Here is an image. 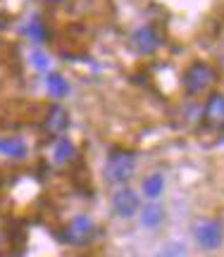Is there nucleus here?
Wrapping results in <instances>:
<instances>
[{
	"label": "nucleus",
	"instance_id": "nucleus-1",
	"mask_svg": "<svg viewBox=\"0 0 224 257\" xmlns=\"http://www.w3.org/2000/svg\"><path fill=\"white\" fill-rule=\"evenodd\" d=\"M136 160L131 153H112L105 165V181L107 184H124L134 176Z\"/></svg>",
	"mask_w": 224,
	"mask_h": 257
},
{
	"label": "nucleus",
	"instance_id": "nucleus-2",
	"mask_svg": "<svg viewBox=\"0 0 224 257\" xmlns=\"http://www.w3.org/2000/svg\"><path fill=\"white\" fill-rule=\"evenodd\" d=\"M193 238L203 250H217L224 243V226L215 219H200L193 226Z\"/></svg>",
	"mask_w": 224,
	"mask_h": 257
},
{
	"label": "nucleus",
	"instance_id": "nucleus-3",
	"mask_svg": "<svg viewBox=\"0 0 224 257\" xmlns=\"http://www.w3.org/2000/svg\"><path fill=\"white\" fill-rule=\"evenodd\" d=\"M212 81H215V72H212V67H207V64H203V62L191 64L186 69V74H184V88H186V93H191V95L203 93Z\"/></svg>",
	"mask_w": 224,
	"mask_h": 257
},
{
	"label": "nucleus",
	"instance_id": "nucleus-4",
	"mask_svg": "<svg viewBox=\"0 0 224 257\" xmlns=\"http://www.w3.org/2000/svg\"><path fill=\"white\" fill-rule=\"evenodd\" d=\"M95 236V224L91 217L86 214H79L69 221V226L65 229V240L72 243V245H84Z\"/></svg>",
	"mask_w": 224,
	"mask_h": 257
},
{
	"label": "nucleus",
	"instance_id": "nucleus-5",
	"mask_svg": "<svg viewBox=\"0 0 224 257\" xmlns=\"http://www.w3.org/2000/svg\"><path fill=\"white\" fill-rule=\"evenodd\" d=\"M112 210L117 217L122 219H129L139 212V195L131 191V188H120V191L112 195Z\"/></svg>",
	"mask_w": 224,
	"mask_h": 257
},
{
	"label": "nucleus",
	"instance_id": "nucleus-6",
	"mask_svg": "<svg viewBox=\"0 0 224 257\" xmlns=\"http://www.w3.org/2000/svg\"><path fill=\"white\" fill-rule=\"evenodd\" d=\"M131 46H134V50L141 53V55H150V53H155L160 48V36L150 27H143V29H139V31H134Z\"/></svg>",
	"mask_w": 224,
	"mask_h": 257
},
{
	"label": "nucleus",
	"instance_id": "nucleus-7",
	"mask_svg": "<svg viewBox=\"0 0 224 257\" xmlns=\"http://www.w3.org/2000/svg\"><path fill=\"white\" fill-rule=\"evenodd\" d=\"M48 131L50 134H60L67 128V112L60 107V105H53L50 107V114H48Z\"/></svg>",
	"mask_w": 224,
	"mask_h": 257
},
{
	"label": "nucleus",
	"instance_id": "nucleus-8",
	"mask_svg": "<svg viewBox=\"0 0 224 257\" xmlns=\"http://www.w3.org/2000/svg\"><path fill=\"white\" fill-rule=\"evenodd\" d=\"M0 153L19 160V157L27 155V146H24L22 138H3V141H0Z\"/></svg>",
	"mask_w": 224,
	"mask_h": 257
},
{
	"label": "nucleus",
	"instance_id": "nucleus-9",
	"mask_svg": "<svg viewBox=\"0 0 224 257\" xmlns=\"http://www.w3.org/2000/svg\"><path fill=\"white\" fill-rule=\"evenodd\" d=\"M162 188H165V179L160 174H150L146 181H143V195L150 198V200H155L162 195Z\"/></svg>",
	"mask_w": 224,
	"mask_h": 257
},
{
	"label": "nucleus",
	"instance_id": "nucleus-10",
	"mask_svg": "<svg viewBox=\"0 0 224 257\" xmlns=\"http://www.w3.org/2000/svg\"><path fill=\"white\" fill-rule=\"evenodd\" d=\"M53 157H55L57 165H65V162H69L72 157H74V146L67 141V138H62V141H57L55 150H53Z\"/></svg>",
	"mask_w": 224,
	"mask_h": 257
},
{
	"label": "nucleus",
	"instance_id": "nucleus-11",
	"mask_svg": "<svg viewBox=\"0 0 224 257\" xmlns=\"http://www.w3.org/2000/svg\"><path fill=\"white\" fill-rule=\"evenodd\" d=\"M46 86H48V93H50V95H55V98H62V95L67 93V81L60 76V74H55V72L48 74Z\"/></svg>",
	"mask_w": 224,
	"mask_h": 257
},
{
	"label": "nucleus",
	"instance_id": "nucleus-12",
	"mask_svg": "<svg viewBox=\"0 0 224 257\" xmlns=\"http://www.w3.org/2000/svg\"><path fill=\"white\" fill-rule=\"evenodd\" d=\"M160 221H162V207H158V205L143 207V214H141V224L143 226H158Z\"/></svg>",
	"mask_w": 224,
	"mask_h": 257
},
{
	"label": "nucleus",
	"instance_id": "nucleus-13",
	"mask_svg": "<svg viewBox=\"0 0 224 257\" xmlns=\"http://www.w3.org/2000/svg\"><path fill=\"white\" fill-rule=\"evenodd\" d=\"M207 117L210 119H224V98L222 95H212L210 100H207Z\"/></svg>",
	"mask_w": 224,
	"mask_h": 257
},
{
	"label": "nucleus",
	"instance_id": "nucleus-14",
	"mask_svg": "<svg viewBox=\"0 0 224 257\" xmlns=\"http://www.w3.org/2000/svg\"><path fill=\"white\" fill-rule=\"evenodd\" d=\"M153 257H186V248L181 243H167L155 252Z\"/></svg>",
	"mask_w": 224,
	"mask_h": 257
},
{
	"label": "nucleus",
	"instance_id": "nucleus-15",
	"mask_svg": "<svg viewBox=\"0 0 224 257\" xmlns=\"http://www.w3.org/2000/svg\"><path fill=\"white\" fill-rule=\"evenodd\" d=\"M29 36L34 38V41H36V43H41V41H43V38H46V34H43V24H41V22H38V19H34V22H31V24H29Z\"/></svg>",
	"mask_w": 224,
	"mask_h": 257
},
{
	"label": "nucleus",
	"instance_id": "nucleus-16",
	"mask_svg": "<svg viewBox=\"0 0 224 257\" xmlns=\"http://www.w3.org/2000/svg\"><path fill=\"white\" fill-rule=\"evenodd\" d=\"M31 60H34V62H36V67H38V69H48V57L43 55V53H41V50H36V53H34V55H31Z\"/></svg>",
	"mask_w": 224,
	"mask_h": 257
},
{
	"label": "nucleus",
	"instance_id": "nucleus-17",
	"mask_svg": "<svg viewBox=\"0 0 224 257\" xmlns=\"http://www.w3.org/2000/svg\"><path fill=\"white\" fill-rule=\"evenodd\" d=\"M48 3H60V0H48Z\"/></svg>",
	"mask_w": 224,
	"mask_h": 257
}]
</instances>
